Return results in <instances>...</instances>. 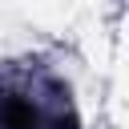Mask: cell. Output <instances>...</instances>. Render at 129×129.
<instances>
[{
	"label": "cell",
	"instance_id": "obj_1",
	"mask_svg": "<svg viewBox=\"0 0 129 129\" xmlns=\"http://www.w3.org/2000/svg\"><path fill=\"white\" fill-rule=\"evenodd\" d=\"M0 129H64V117H60V105L48 97H32L28 89H4Z\"/></svg>",
	"mask_w": 129,
	"mask_h": 129
}]
</instances>
